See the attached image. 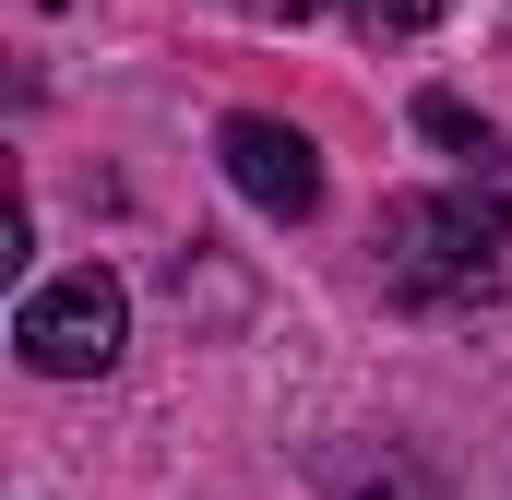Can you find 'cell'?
<instances>
[{"mask_svg":"<svg viewBox=\"0 0 512 500\" xmlns=\"http://www.w3.org/2000/svg\"><path fill=\"white\" fill-rule=\"evenodd\" d=\"M501 250H512V215L489 191H405L382 203V286L405 310H465L501 286Z\"/></svg>","mask_w":512,"mask_h":500,"instance_id":"1","label":"cell"},{"mask_svg":"<svg viewBox=\"0 0 512 500\" xmlns=\"http://www.w3.org/2000/svg\"><path fill=\"white\" fill-rule=\"evenodd\" d=\"M120 334H131V298H120V274H60V286H36L24 310H12V346H24V370H48V381H96L108 358H120Z\"/></svg>","mask_w":512,"mask_h":500,"instance_id":"2","label":"cell"},{"mask_svg":"<svg viewBox=\"0 0 512 500\" xmlns=\"http://www.w3.org/2000/svg\"><path fill=\"white\" fill-rule=\"evenodd\" d=\"M215 155H227V179L251 191L262 215H286V227L322 203V155H310V131H298V120H262V108H239V120L215 131Z\"/></svg>","mask_w":512,"mask_h":500,"instance_id":"3","label":"cell"},{"mask_svg":"<svg viewBox=\"0 0 512 500\" xmlns=\"http://www.w3.org/2000/svg\"><path fill=\"white\" fill-rule=\"evenodd\" d=\"M417 131H429V143H453V155H465V167H477V155H501V143H489V120H477V108H465V96H441V84H429V96H417Z\"/></svg>","mask_w":512,"mask_h":500,"instance_id":"4","label":"cell"},{"mask_svg":"<svg viewBox=\"0 0 512 500\" xmlns=\"http://www.w3.org/2000/svg\"><path fill=\"white\" fill-rule=\"evenodd\" d=\"M417 24H441V0H358V36H417Z\"/></svg>","mask_w":512,"mask_h":500,"instance_id":"5","label":"cell"},{"mask_svg":"<svg viewBox=\"0 0 512 500\" xmlns=\"http://www.w3.org/2000/svg\"><path fill=\"white\" fill-rule=\"evenodd\" d=\"M239 12H262V24H310L322 0H239Z\"/></svg>","mask_w":512,"mask_h":500,"instance_id":"6","label":"cell"}]
</instances>
